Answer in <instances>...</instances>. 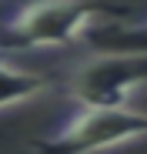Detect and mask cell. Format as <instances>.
I'll use <instances>...</instances> for the list:
<instances>
[{
    "instance_id": "277c9868",
    "label": "cell",
    "mask_w": 147,
    "mask_h": 154,
    "mask_svg": "<svg viewBox=\"0 0 147 154\" xmlns=\"http://www.w3.org/2000/svg\"><path fill=\"white\" fill-rule=\"evenodd\" d=\"M47 87H50V81L44 74L20 70L0 54V111L27 104V100H37L40 94H47Z\"/></svg>"
},
{
    "instance_id": "5b68a950",
    "label": "cell",
    "mask_w": 147,
    "mask_h": 154,
    "mask_svg": "<svg viewBox=\"0 0 147 154\" xmlns=\"http://www.w3.org/2000/svg\"><path fill=\"white\" fill-rule=\"evenodd\" d=\"M97 54H147V20L140 23H104L87 34Z\"/></svg>"
},
{
    "instance_id": "3957f363",
    "label": "cell",
    "mask_w": 147,
    "mask_h": 154,
    "mask_svg": "<svg viewBox=\"0 0 147 154\" xmlns=\"http://www.w3.org/2000/svg\"><path fill=\"white\" fill-rule=\"evenodd\" d=\"M147 84V54H97L70 74L67 94L80 107H130L137 87Z\"/></svg>"
},
{
    "instance_id": "6da1fadb",
    "label": "cell",
    "mask_w": 147,
    "mask_h": 154,
    "mask_svg": "<svg viewBox=\"0 0 147 154\" xmlns=\"http://www.w3.org/2000/svg\"><path fill=\"white\" fill-rule=\"evenodd\" d=\"M127 17V4H97V0H30L23 4L4 27L0 47L7 50H47L70 47L97 27V17Z\"/></svg>"
},
{
    "instance_id": "7a4b0ae2",
    "label": "cell",
    "mask_w": 147,
    "mask_h": 154,
    "mask_svg": "<svg viewBox=\"0 0 147 154\" xmlns=\"http://www.w3.org/2000/svg\"><path fill=\"white\" fill-rule=\"evenodd\" d=\"M147 137V114L134 107H80L64 127L30 144L34 154H100Z\"/></svg>"
}]
</instances>
